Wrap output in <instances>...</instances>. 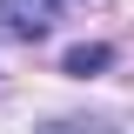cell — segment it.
<instances>
[{"label":"cell","instance_id":"cell-1","mask_svg":"<svg viewBox=\"0 0 134 134\" xmlns=\"http://www.w3.org/2000/svg\"><path fill=\"white\" fill-rule=\"evenodd\" d=\"M0 34L7 40H47L54 34V0H0Z\"/></svg>","mask_w":134,"mask_h":134},{"label":"cell","instance_id":"cell-2","mask_svg":"<svg viewBox=\"0 0 134 134\" xmlns=\"http://www.w3.org/2000/svg\"><path fill=\"white\" fill-rule=\"evenodd\" d=\"M107 60H114V47H100V40H81V47H67V60H60V67L87 81V74H100Z\"/></svg>","mask_w":134,"mask_h":134}]
</instances>
